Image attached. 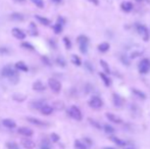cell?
<instances>
[{"instance_id": "obj_1", "label": "cell", "mask_w": 150, "mask_h": 149, "mask_svg": "<svg viewBox=\"0 0 150 149\" xmlns=\"http://www.w3.org/2000/svg\"><path fill=\"white\" fill-rule=\"evenodd\" d=\"M78 44L80 47V51L83 54H86L88 51V45H89V38L85 35H80L78 37Z\"/></svg>"}, {"instance_id": "obj_2", "label": "cell", "mask_w": 150, "mask_h": 149, "mask_svg": "<svg viewBox=\"0 0 150 149\" xmlns=\"http://www.w3.org/2000/svg\"><path fill=\"white\" fill-rule=\"evenodd\" d=\"M68 113L72 119H76V121H82V119H83V115H82V112H81L80 108L77 107L76 105L70 106L68 110Z\"/></svg>"}, {"instance_id": "obj_3", "label": "cell", "mask_w": 150, "mask_h": 149, "mask_svg": "<svg viewBox=\"0 0 150 149\" xmlns=\"http://www.w3.org/2000/svg\"><path fill=\"white\" fill-rule=\"evenodd\" d=\"M136 29H137V32L138 34L141 36V38L147 42L149 40V31L144 25H141V24H137L136 25Z\"/></svg>"}, {"instance_id": "obj_4", "label": "cell", "mask_w": 150, "mask_h": 149, "mask_svg": "<svg viewBox=\"0 0 150 149\" xmlns=\"http://www.w3.org/2000/svg\"><path fill=\"white\" fill-rule=\"evenodd\" d=\"M138 70L140 74H147L150 71V59L148 58H143L142 60L139 63L138 65Z\"/></svg>"}, {"instance_id": "obj_5", "label": "cell", "mask_w": 150, "mask_h": 149, "mask_svg": "<svg viewBox=\"0 0 150 149\" xmlns=\"http://www.w3.org/2000/svg\"><path fill=\"white\" fill-rule=\"evenodd\" d=\"M88 104H89V106L92 107V108L99 109L103 106V101H102V99L98 96H92L89 99Z\"/></svg>"}, {"instance_id": "obj_6", "label": "cell", "mask_w": 150, "mask_h": 149, "mask_svg": "<svg viewBox=\"0 0 150 149\" xmlns=\"http://www.w3.org/2000/svg\"><path fill=\"white\" fill-rule=\"evenodd\" d=\"M16 74H18L16 71L14 70V67H12V65H10L4 67L3 70H2V76L6 77V78H8V79L12 78V77L16 76Z\"/></svg>"}, {"instance_id": "obj_7", "label": "cell", "mask_w": 150, "mask_h": 149, "mask_svg": "<svg viewBox=\"0 0 150 149\" xmlns=\"http://www.w3.org/2000/svg\"><path fill=\"white\" fill-rule=\"evenodd\" d=\"M48 85L52 91L54 93H59L61 91V84L59 81L55 80V79H49L48 80Z\"/></svg>"}, {"instance_id": "obj_8", "label": "cell", "mask_w": 150, "mask_h": 149, "mask_svg": "<svg viewBox=\"0 0 150 149\" xmlns=\"http://www.w3.org/2000/svg\"><path fill=\"white\" fill-rule=\"evenodd\" d=\"M11 33L16 39H18V40H24V39L26 38V33L18 28H13L11 31Z\"/></svg>"}, {"instance_id": "obj_9", "label": "cell", "mask_w": 150, "mask_h": 149, "mask_svg": "<svg viewBox=\"0 0 150 149\" xmlns=\"http://www.w3.org/2000/svg\"><path fill=\"white\" fill-rule=\"evenodd\" d=\"M22 145L23 147L26 149H34L36 147V143L34 141H32L31 139H28V138L22 140Z\"/></svg>"}, {"instance_id": "obj_10", "label": "cell", "mask_w": 150, "mask_h": 149, "mask_svg": "<svg viewBox=\"0 0 150 149\" xmlns=\"http://www.w3.org/2000/svg\"><path fill=\"white\" fill-rule=\"evenodd\" d=\"M18 133L20 134V135L25 136V137H31V136L34 134L33 130H31L30 128H27V127H22L18 130Z\"/></svg>"}, {"instance_id": "obj_11", "label": "cell", "mask_w": 150, "mask_h": 149, "mask_svg": "<svg viewBox=\"0 0 150 149\" xmlns=\"http://www.w3.org/2000/svg\"><path fill=\"white\" fill-rule=\"evenodd\" d=\"M112 102H113V105L115 107H120L123 105V103H124V100H123V98L118 94L113 93L112 94Z\"/></svg>"}, {"instance_id": "obj_12", "label": "cell", "mask_w": 150, "mask_h": 149, "mask_svg": "<svg viewBox=\"0 0 150 149\" xmlns=\"http://www.w3.org/2000/svg\"><path fill=\"white\" fill-rule=\"evenodd\" d=\"M105 115L108 119V121L112 122V123H114V124H122L123 123V121H122L120 117H118V115H113V113H111V112H107Z\"/></svg>"}, {"instance_id": "obj_13", "label": "cell", "mask_w": 150, "mask_h": 149, "mask_svg": "<svg viewBox=\"0 0 150 149\" xmlns=\"http://www.w3.org/2000/svg\"><path fill=\"white\" fill-rule=\"evenodd\" d=\"M27 121L30 122V123L33 124V125H36V126H41V127H45V126H47V124L45 123V122L41 121V119H36V117H27Z\"/></svg>"}, {"instance_id": "obj_14", "label": "cell", "mask_w": 150, "mask_h": 149, "mask_svg": "<svg viewBox=\"0 0 150 149\" xmlns=\"http://www.w3.org/2000/svg\"><path fill=\"white\" fill-rule=\"evenodd\" d=\"M2 125H3L5 128H7V129H14V128L16 127L15 122L12 121V119H3V121H2Z\"/></svg>"}, {"instance_id": "obj_15", "label": "cell", "mask_w": 150, "mask_h": 149, "mask_svg": "<svg viewBox=\"0 0 150 149\" xmlns=\"http://www.w3.org/2000/svg\"><path fill=\"white\" fill-rule=\"evenodd\" d=\"M33 90L37 91V92H42V91L45 90V85L41 81H36L33 84Z\"/></svg>"}, {"instance_id": "obj_16", "label": "cell", "mask_w": 150, "mask_h": 149, "mask_svg": "<svg viewBox=\"0 0 150 149\" xmlns=\"http://www.w3.org/2000/svg\"><path fill=\"white\" fill-rule=\"evenodd\" d=\"M40 111H41V113H42V115H51V113L53 112V107L50 106V105H48V104H44L42 107H41Z\"/></svg>"}, {"instance_id": "obj_17", "label": "cell", "mask_w": 150, "mask_h": 149, "mask_svg": "<svg viewBox=\"0 0 150 149\" xmlns=\"http://www.w3.org/2000/svg\"><path fill=\"white\" fill-rule=\"evenodd\" d=\"M120 8H122L123 11L125 12H130L133 9V4L130 1H125L120 4Z\"/></svg>"}, {"instance_id": "obj_18", "label": "cell", "mask_w": 150, "mask_h": 149, "mask_svg": "<svg viewBox=\"0 0 150 149\" xmlns=\"http://www.w3.org/2000/svg\"><path fill=\"white\" fill-rule=\"evenodd\" d=\"M10 18L12 20H16V22H22V20H25L24 14L20 13V12H13V13L10 14Z\"/></svg>"}, {"instance_id": "obj_19", "label": "cell", "mask_w": 150, "mask_h": 149, "mask_svg": "<svg viewBox=\"0 0 150 149\" xmlns=\"http://www.w3.org/2000/svg\"><path fill=\"white\" fill-rule=\"evenodd\" d=\"M35 18H36L40 24H42L43 26H49L50 22H51L50 20H48L47 18H43V16H41V15H35Z\"/></svg>"}, {"instance_id": "obj_20", "label": "cell", "mask_w": 150, "mask_h": 149, "mask_svg": "<svg viewBox=\"0 0 150 149\" xmlns=\"http://www.w3.org/2000/svg\"><path fill=\"white\" fill-rule=\"evenodd\" d=\"M110 140H111L112 142H114V143H115L116 145H118V146H122V147L127 146V142L124 141V140H122V139H120V138H118V137H114V136H112V137H110Z\"/></svg>"}, {"instance_id": "obj_21", "label": "cell", "mask_w": 150, "mask_h": 149, "mask_svg": "<svg viewBox=\"0 0 150 149\" xmlns=\"http://www.w3.org/2000/svg\"><path fill=\"white\" fill-rule=\"evenodd\" d=\"M29 32H30V35H32V36H37L38 35V29H37V26L35 22H31L30 24Z\"/></svg>"}, {"instance_id": "obj_22", "label": "cell", "mask_w": 150, "mask_h": 149, "mask_svg": "<svg viewBox=\"0 0 150 149\" xmlns=\"http://www.w3.org/2000/svg\"><path fill=\"white\" fill-rule=\"evenodd\" d=\"M99 76H100V78L102 79V81H103L104 85H105L106 87H109L110 85H111V81H110V79L108 78L107 74H106L100 73V74H99Z\"/></svg>"}, {"instance_id": "obj_23", "label": "cell", "mask_w": 150, "mask_h": 149, "mask_svg": "<svg viewBox=\"0 0 150 149\" xmlns=\"http://www.w3.org/2000/svg\"><path fill=\"white\" fill-rule=\"evenodd\" d=\"M14 67H15V70H18V71L28 72V67H27L23 61H18V63H16L15 65H14Z\"/></svg>"}, {"instance_id": "obj_24", "label": "cell", "mask_w": 150, "mask_h": 149, "mask_svg": "<svg viewBox=\"0 0 150 149\" xmlns=\"http://www.w3.org/2000/svg\"><path fill=\"white\" fill-rule=\"evenodd\" d=\"M109 47H110L109 43H107V42L100 43V44L98 45V50L100 51V52H106V51H108Z\"/></svg>"}, {"instance_id": "obj_25", "label": "cell", "mask_w": 150, "mask_h": 149, "mask_svg": "<svg viewBox=\"0 0 150 149\" xmlns=\"http://www.w3.org/2000/svg\"><path fill=\"white\" fill-rule=\"evenodd\" d=\"M40 149H52L51 143L47 139H43L40 143Z\"/></svg>"}, {"instance_id": "obj_26", "label": "cell", "mask_w": 150, "mask_h": 149, "mask_svg": "<svg viewBox=\"0 0 150 149\" xmlns=\"http://www.w3.org/2000/svg\"><path fill=\"white\" fill-rule=\"evenodd\" d=\"M132 91H133V93H134L136 96H138L139 98H141V99H146V94H145L144 92H142V91H140L139 89H136V88H133L132 89Z\"/></svg>"}, {"instance_id": "obj_27", "label": "cell", "mask_w": 150, "mask_h": 149, "mask_svg": "<svg viewBox=\"0 0 150 149\" xmlns=\"http://www.w3.org/2000/svg\"><path fill=\"white\" fill-rule=\"evenodd\" d=\"M100 65H101L102 69L104 70V73H105L106 74H110V69H109V67H108V63H106L105 60H103V59H100Z\"/></svg>"}, {"instance_id": "obj_28", "label": "cell", "mask_w": 150, "mask_h": 149, "mask_svg": "<svg viewBox=\"0 0 150 149\" xmlns=\"http://www.w3.org/2000/svg\"><path fill=\"white\" fill-rule=\"evenodd\" d=\"M62 28H63V25L60 24L59 22H57L55 25L53 26V30H54V33L55 34H60L62 32Z\"/></svg>"}, {"instance_id": "obj_29", "label": "cell", "mask_w": 150, "mask_h": 149, "mask_svg": "<svg viewBox=\"0 0 150 149\" xmlns=\"http://www.w3.org/2000/svg\"><path fill=\"white\" fill-rule=\"evenodd\" d=\"M72 63H74L75 65H77V67H80V65H82L81 58L78 56V55H76V54H73L72 55Z\"/></svg>"}, {"instance_id": "obj_30", "label": "cell", "mask_w": 150, "mask_h": 149, "mask_svg": "<svg viewBox=\"0 0 150 149\" xmlns=\"http://www.w3.org/2000/svg\"><path fill=\"white\" fill-rule=\"evenodd\" d=\"M45 103L43 102V100H36V101H33L32 102V107H34V108L36 109H41V107L44 105Z\"/></svg>"}, {"instance_id": "obj_31", "label": "cell", "mask_w": 150, "mask_h": 149, "mask_svg": "<svg viewBox=\"0 0 150 149\" xmlns=\"http://www.w3.org/2000/svg\"><path fill=\"white\" fill-rule=\"evenodd\" d=\"M75 148L76 149H87V146L85 143H83L80 140H76L75 141Z\"/></svg>"}, {"instance_id": "obj_32", "label": "cell", "mask_w": 150, "mask_h": 149, "mask_svg": "<svg viewBox=\"0 0 150 149\" xmlns=\"http://www.w3.org/2000/svg\"><path fill=\"white\" fill-rule=\"evenodd\" d=\"M55 63H57L59 67H65V65H66L65 60H64L63 57H61V56H58L57 58L55 59Z\"/></svg>"}, {"instance_id": "obj_33", "label": "cell", "mask_w": 150, "mask_h": 149, "mask_svg": "<svg viewBox=\"0 0 150 149\" xmlns=\"http://www.w3.org/2000/svg\"><path fill=\"white\" fill-rule=\"evenodd\" d=\"M20 46H22L23 48H26L27 50H31V51L35 50L34 46H33L32 44H30V43H28V42H23L22 44H20Z\"/></svg>"}, {"instance_id": "obj_34", "label": "cell", "mask_w": 150, "mask_h": 149, "mask_svg": "<svg viewBox=\"0 0 150 149\" xmlns=\"http://www.w3.org/2000/svg\"><path fill=\"white\" fill-rule=\"evenodd\" d=\"M103 128H104V131H105L106 134H112V133H114V131H115L114 128L109 125H104Z\"/></svg>"}, {"instance_id": "obj_35", "label": "cell", "mask_w": 150, "mask_h": 149, "mask_svg": "<svg viewBox=\"0 0 150 149\" xmlns=\"http://www.w3.org/2000/svg\"><path fill=\"white\" fill-rule=\"evenodd\" d=\"M6 147H7V149H20L18 145L15 143V142H11V141L6 143Z\"/></svg>"}, {"instance_id": "obj_36", "label": "cell", "mask_w": 150, "mask_h": 149, "mask_svg": "<svg viewBox=\"0 0 150 149\" xmlns=\"http://www.w3.org/2000/svg\"><path fill=\"white\" fill-rule=\"evenodd\" d=\"M31 1H32L37 7H39V8L44 7V2H43V0H31Z\"/></svg>"}, {"instance_id": "obj_37", "label": "cell", "mask_w": 150, "mask_h": 149, "mask_svg": "<svg viewBox=\"0 0 150 149\" xmlns=\"http://www.w3.org/2000/svg\"><path fill=\"white\" fill-rule=\"evenodd\" d=\"M13 99L16 101H20V102H22V101H24L25 99H26V96L25 95H22V94H14L13 95Z\"/></svg>"}, {"instance_id": "obj_38", "label": "cell", "mask_w": 150, "mask_h": 149, "mask_svg": "<svg viewBox=\"0 0 150 149\" xmlns=\"http://www.w3.org/2000/svg\"><path fill=\"white\" fill-rule=\"evenodd\" d=\"M84 65H85V67H86L87 70H88L90 73H93V71H94V67H93V65H91V63L90 61H88V60H86L84 63Z\"/></svg>"}, {"instance_id": "obj_39", "label": "cell", "mask_w": 150, "mask_h": 149, "mask_svg": "<svg viewBox=\"0 0 150 149\" xmlns=\"http://www.w3.org/2000/svg\"><path fill=\"white\" fill-rule=\"evenodd\" d=\"M63 43H64V45H65L66 49L72 48V42H70V40L68 38V37H64L63 38Z\"/></svg>"}, {"instance_id": "obj_40", "label": "cell", "mask_w": 150, "mask_h": 149, "mask_svg": "<svg viewBox=\"0 0 150 149\" xmlns=\"http://www.w3.org/2000/svg\"><path fill=\"white\" fill-rule=\"evenodd\" d=\"M50 139H51L52 142H57V141H59V136L55 133H52L51 136H50Z\"/></svg>"}, {"instance_id": "obj_41", "label": "cell", "mask_w": 150, "mask_h": 149, "mask_svg": "<svg viewBox=\"0 0 150 149\" xmlns=\"http://www.w3.org/2000/svg\"><path fill=\"white\" fill-rule=\"evenodd\" d=\"M120 60H122V63H124V65H130V59L128 58L127 56H120Z\"/></svg>"}, {"instance_id": "obj_42", "label": "cell", "mask_w": 150, "mask_h": 149, "mask_svg": "<svg viewBox=\"0 0 150 149\" xmlns=\"http://www.w3.org/2000/svg\"><path fill=\"white\" fill-rule=\"evenodd\" d=\"M89 122H90V124L92 126H94L95 128H97V129H101V126H100V124L99 123H97L96 121H94V119H89Z\"/></svg>"}, {"instance_id": "obj_43", "label": "cell", "mask_w": 150, "mask_h": 149, "mask_svg": "<svg viewBox=\"0 0 150 149\" xmlns=\"http://www.w3.org/2000/svg\"><path fill=\"white\" fill-rule=\"evenodd\" d=\"M42 61L47 65H51V63H50V59L47 56H42Z\"/></svg>"}, {"instance_id": "obj_44", "label": "cell", "mask_w": 150, "mask_h": 149, "mask_svg": "<svg viewBox=\"0 0 150 149\" xmlns=\"http://www.w3.org/2000/svg\"><path fill=\"white\" fill-rule=\"evenodd\" d=\"M49 43H50V45L53 47V48H56V43H54L53 41H52V39H50V40H49Z\"/></svg>"}, {"instance_id": "obj_45", "label": "cell", "mask_w": 150, "mask_h": 149, "mask_svg": "<svg viewBox=\"0 0 150 149\" xmlns=\"http://www.w3.org/2000/svg\"><path fill=\"white\" fill-rule=\"evenodd\" d=\"M84 141H86L87 143L89 144V145H91V144H92V141H91L90 139H88V138H84Z\"/></svg>"}, {"instance_id": "obj_46", "label": "cell", "mask_w": 150, "mask_h": 149, "mask_svg": "<svg viewBox=\"0 0 150 149\" xmlns=\"http://www.w3.org/2000/svg\"><path fill=\"white\" fill-rule=\"evenodd\" d=\"M89 1L92 2V3H94L95 5H98V4H99V1H98V0H89Z\"/></svg>"}, {"instance_id": "obj_47", "label": "cell", "mask_w": 150, "mask_h": 149, "mask_svg": "<svg viewBox=\"0 0 150 149\" xmlns=\"http://www.w3.org/2000/svg\"><path fill=\"white\" fill-rule=\"evenodd\" d=\"M52 1H53L54 3H60V2H61L62 0H52Z\"/></svg>"}, {"instance_id": "obj_48", "label": "cell", "mask_w": 150, "mask_h": 149, "mask_svg": "<svg viewBox=\"0 0 150 149\" xmlns=\"http://www.w3.org/2000/svg\"><path fill=\"white\" fill-rule=\"evenodd\" d=\"M102 149H115V148H113V147H103Z\"/></svg>"}, {"instance_id": "obj_49", "label": "cell", "mask_w": 150, "mask_h": 149, "mask_svg": "<svg viewBox=\"0 0 150 149\" xmlns=\"http://www.w3.org/2000/svg\"><path fill=\"white\" fill-rule=\"evenodd\" d=\"M124 149H135V148L134 147H131V146H130V147H126V146H125Z\"/></svg>"}, {"instance_id": "obj_50", "label": "cell", "mask_w": 150, "mask_h": 149, "mask_svg": "<svg viewBox=\"0 0 150 149\" xmlns=\"http://www.w3.org/2000/svg\"><path fill=\"white\" fill-rule=\"evenodd\" d=\"M136 1H138V2H140V1H143V0H136Z\"/></svg>"}, {"instance_id": "obj_51", "label": "cell", "mask_w": 150, "mask_h": 149, "mask_svg": "<svg viewBox=\"0 0 150 149\" xmlns=\"http://www.w3.org/2000/svg\"><path fill=\"white\" fill-rule=\"evenodd\" d=\"M18 1H20V2H22V1H25V0H18Z\"/></svg>"}, {"instance_id": "obj_52", "label": "cell", "mask_w": 150, "mask_h": 149, "mask_svg": "<svg viewBox=\"0 0 150 149\" xmlns=\"http://www.w3.org/2000/svg\"><path fill=\"white\" fill-rule=\"evenodd\" d=\"M0 52H1V51H0Z\"/></svg>"}]
</instances>
